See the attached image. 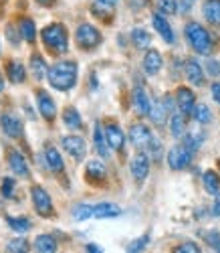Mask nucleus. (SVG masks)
I'll return each instance as SVG.
<instances>
[{
  "instance_id": "nucleus-1",
  "label": "nucleus",
  "mask_w": 220,
  "mask_h": 253,
  "mask_svg": "<svg viewBox=\"0 0 220 253\" xmlns=\"http://www.w3.org/2000/svg\"><path fill=\"white\" fill-rule=\"evenodd\" d=\"M51 85L59 91H69L77 83V63L75 61H59L49 69Z\"/></svg>"
},
{
  "instance_id": "nucleus-2",
  "label": "nucleus",
  "mask_w": 220,
  "mask_h": 253,
  "mask_svg": "<svg viewBox=\"0 0 220 253\" xmlns=\"http://www.w3.org/2000/svg\"><path fill=\"white\" fill-rule=\"evenodd\" d=\"M42 37V43L45 47L55 53V55H61V53H67L69 49V35H67V29H65L61 23H53L49 27L42 29L40 33Z\"/></svg>"
},
{
  "instance_id": "nucleus-3",
  "label": "nucleus",
  "mask_w": 220,
  "mask_h": 253,
  "mask_svg": "<svg viewBox=\"0 0 220 253\" xmlns=\"http://www.w3.org/2000/svg\"><path fill=\"white\" fill-rule=\"evenodd\" d=\"M184 31H186V39H188L190 47L198 55H210V51H212V39H210V33L200 23L192 20V23L186 25Z\"/></svg>"
},
{
  "instance_id": "nucleus-4",
  "label": "nucleus",
  "mask_w": 220,
  "mask_h": 253,
  "mask_svg": "<svg viewBox=\"0 0 220 253\" xmlns=\"http://www.w3.org/2000/svg\"><path fill=\"white\" fill-rule=\"evenodd\" d=\"M75 39H77V45L85 51H91L95 49L99 43H101V33L89 25V23H83L77 27V33H75Z\"/></svg>"
},
{
  "instance_id": "nucleus-5",
  "label": "nucleus",
  "mask_w": 220,
  "mask_h": 253,
  "mask_svg": "<svg viewBox=\"0 0 220 253\" xmlns=\"http://www.w3.org/2000/svg\"><path fill=\"white\" fill-rule=\"evenodd\" d=\"M192 150L188 148L186 144H178V146H174V148L168 152V164L172 170H184V168L190 166L192 162Z\"/></svg>"
},
{
  "instance_id": "nucleus-6",
  "label": "nucleus",
  "mask_w": 220,
  "mask_h": 253,
  "mask_svg": "<svg viewBox=\"0 0 220 253\" xmlns=\"http://www.w3.org/2000/svg\"><path fill=\"white\" fill-rule=\"evenodd\" d=\"M31 199H33V205L37 209V213L40 217H51L53 215V201H51V195L45 191L42 186L35 184L31 188Z\"/></svg>"
},
{
  "instance_id": "nucleus-7",
  "label": "nucleus",
  "mask_w": 220,
  "mask_h": 253,
  "mask_svg": "<svg viewBox=\"0 0 220 253\" xmlns=\"http://www.w3.org/2000/svg\"><path fill=\"white\" fill-rule=\"evenodd\" d=\"M129 142L134 148L138 150H146L153 144V136H151V130L144 124H134L129 128Z\"/></svg>"
},
{
  "instance_id": "nucleus-8",
  "label": "nucleus",
  "mask_w": 220,
  "mask_h": 253,
  "mask_svg": "<svg viewBox=\"0 0 220 253\" xmlns=\"http://www.w3.org/2000/svg\"><path fill=\"white\" fill-rule=\"evenodd\" d=\"M63 148L67 150V154H71L75 160L81 162L85 158V152H87V144L79 136H65L63 138Z\"/></svg>"
},
{
  "instance_id": "nucleus-9",
  "label": "nucleus",
  "mask_w": 220,
  "mask_h": 253,
  "mask_svg": "<svg viewBox=\"0 0 220 253\" xmlns=\"http://www.w3.org/2000/svg\"><path fill=\"white\" fill-rule=\"evenodd\" d=\"M131 174L138 182H144L149 174V156L144 152H138L134 158H131Z\"/></svg>"
},
{
  "instance_id": "nucleus-10",
  "label": "nucleus",
  "mask_w": 220,
  "mask_h": 253,
  "mask_svg": "<svg viewBox=\"0 0 220 253\" xmlns=\"http://www.w3.org/2000/svg\"><path fill=\"white\" fill-rule=\"evenodd\" d=\"M6 158H8V166H10V170H12L14 174H18V176H23V178H29V176H31V170H29V164H27L25 156H23V154H20L18 150L10 148V150H8V154H6Z\"/></svg>"
},
{
  "instance_id": "nucleus-11",
  "label": "nucleus",
  "mask_w": 220,
  "mask_h": 253,
  "mask_svg": "<svg viewBox=\"0 0 220 253\" xmlns=\"http://www.w3.org/2000/svg\"><path fill=\"white\" fill-rule=\"evenodd\" d=\"M37 103H38L40 116L45 118V120H49V122H53L55 116H57V105H55V101L51 99V95H49L47 91L38 89V91H37Z\"/></svg>"
},
{
  "instance_id": "nucleus-12",
  "label": "nucleus",
  "mask_w": 220,
  "mask_h": 253,
  "mask_svg": "<svg viewBox=\"0 0 220 253\" xmlns=\"http://www.w3.org/2000/svg\"><path fill=\"white\" fill-rule=\"evenodd\" d=\"M176 103H178L180 112L186 116V114H192L194 108H196V97H194V91L188 89V87H178L176 91Z\"/></svg>"
},
{
  "instance_id": "nucleus-13",
  "label": "nucleus",
  "mask_w": 220,
  "mask_h": 253,
  "mask_svg": "<svg viewBox=\"0 0 220 253\" xmlns=\"http://www.w3.org/2000/svg\"><path fill=\"white\" fill-rule=\"evenodd\" d=\"M105 138H107L109 148H113V150H121L123 148L125 136H123V130L119 128L117 124H107L105 126Z\"/></svg>"
},
{
  "instance_id": "nucleus-14",
  "label": "nucleus",
  "mask_w": 220,
  "mask_h": 253,
  "mask_svg": "<svg viewBox=\"0 0 220 253\" xmlns=\"http://www.w3.org/2000/svg\"><path fill=\"white\" fill-rule=\"evenodd\" d=\"M134 110L140 114V116H149V112H151V101H149V97H147V93H146V89L144 87H136L134 89Z\"/></svg>"
},
{
  "instance_id": "nucleus-15",
  "label": "nucleus",
  "mask_w": 220,
  "mask_h": 253,
  "mask_svg": "<svg viewBox=\"0 0 220 253\" xmlns=\"http://www.w3.org/2000/svg\"><path fill=\"white\" fill-rule=\"evenodd\" d=\"M2 130L10 138H20L23 136V122L12 114H4L2 116Z\"/></svg>"
},
{
  "instance_id": "nucleus-16",
  "label": "nucleus",
  "mask_w": 220,
  "mask_h": 253,
  "mask_svg": "<svg viewBox=\"0 0 220 253\" xmlns=\"http://www.w3.org/2000/svg\"><path fill=\"white\" fill-rule=\"evenodd\" d=\"M164 65V61H162V55L156 51V49H149L144 57V71L147 75H156Z\"/></svg>"
},
{
  "instance_id": "nucleus-17",
  "label": "nucleus",
  "mask_w": 220,
  "mask_h": 253,
  "mask_svg": "<svg viewBox=\"0 0 220 253\" xmlns=\"http://www.w3.org/2000/svg\"><path fill=\"white\" fill-rule=\"evenodd\" d=\"M151 23H153V29H156L158 33H160V37L166 41V43H174V31H172V27H170V23H168V20L160 14V12H156V14H153V18H151Z\"/></svg>"
},
{
  "instance_id": "nucleus-18",
  "label": "nucleus",
  "mask_w": 220,
  "mask_h": 253,
  "mask_svg": "<svg viewBox=\"0 0 220 253\" xmlns=\"http://www.w3.org/2000/svg\"><path fill=\"white\" fill-rule=\"evenodd\" d=\"M186 77H188V81L192 83V85H202V83H204L202 65L196 59H188L186 61Z\"/></svg>"
},
{
  "instance_id": "nucleus-19",
  "label": "nucleus",
  "mask_w": 220,
  "mask_h": 253,
  "mask_svg": "<svg viewBox=\"0 0 220 253\" xmlns=\"http://www.w3.org/2000/svg\"><path fill=\"white\" fill-rule=\"evenodd\" d=\"M121 215V209L113 203H99L97 207H93V217L97 219H113Z\"/></svg>"
},
{
  "instance_id": "nucleus-20",
  "label": "nucleus",
  "mask_w": 220,
  "mask_h": 253,
  "mask_svg": "<svg viewBox=\"0 0 220 253\" xmlns=\"http://www.w3.org/2000/svg\"><path fill=\"white\" fill-rule=\"evenodd\" d=\"M202 12L210 25L220 27V0H206L202 6Z\"/></svg>"
},
{
  "instance_id": "nucleus-21",
  "label": "nucleus",
  "mask_w": 220,
  "mask_h": 253,
  "mask_svg": "<svg viewBox=\"0 0 220 253\" xmlns=\"http://www.w3.org/2000/svg\"><path fill=\"white\" fill-rule=\"evenodd\" d=\"M45 160H47V166L51 172H63V158L61 154L57 152V148H53V146H45Z\"/></svg>"
},
{
  "instance_id": "nucleus-22",
  "label": "nucleus",
  "mask_w": 220,
  "mask_h": 253,
  "mask_svg": "<svg viewBox=\"0 0 220 253\" xmlns=\"http://www.w3.org/2000/svg\"><path fill=\"white\" fill-rule=\"evenodd\" d=\"M6 73H8V79H10L12 83H25V81H27L25 65H23V63H18V61H8Z\"/></svg>"
},
{
  "instance_id": "nucleus-23",
  "label": "nucleus",
  "mask_w": 220,
  "mask_h": 253,
  "mask_svg": "<svg viewBox=\"0 0 220 253\" xmlns=\"http://www.w3.org/2000/svg\"><path fill=\"white\" fill-rule=\"evenodd\" d=\"M168 105L166 101H156V103H151V112H149V118L151 122L156 124V126H164L166 124V118H168Z\"/></svg>"
},
{
  "instance_id": "nucleus-24",
  "label": "nucleus",
  "mask_w": 220,
  "mask_h": 253,
  "mask_svg": "<svg viewBox=\"0 0 220 253\" xmlns=\"http://www.w3.org/2000/svg\"><path fill=\"white\" fill-rule=\"evenodd\" d=\"M85 174L91 182H99L101 178H105V164L99 162V160H91L87 162V168H85Z\"/></svg>"
},
{
  "instance_id": "nucleus-25",
  "label": "nucleus",
  "mask_w": 220,
  "mask_h": 253,
  "mask_svg": "<svg viewBox=\"0 0 220 253\" xmlns=\"http://www.w3.org/2000/svg\"><path fill=\"white\" fill-rule=\"evenodd\" d=\"M35 251L37 253H57V241L51 235H38L35 239Z\"/></svg>"
},
{
  "instance_id": "nucleus-26",
  "label": "nucleus",
  "mask_w": 220,
  "mask_h": 253,
  "mask_svg": "<svg viewBox=\"0 0 220 253\" xmlns=\"http://www.w3.org/2000/svg\"><path fill=\"white\" fill-rule=\"evenodd\" d=\"M18 27H20V35H23V39L27 41V43H35V39H37V27L31 18H20L18 20Z\"/></svg>"
},
{
  "instance_id": "nucleus-27",
  "label": "nucleus",
  "mask_w": 220,
  "mask_h": 253,
  "mask_svg": "<svg viewBox=\"0 0 220 253\" xmlns=\"http://www.w3.org/2000/svg\"><path fill=\"white\" fill-rule=\"evenodd\" d=\"M202 182H204V188H206L208 195H214V197L220 195V178H218V174L214 170H206Z\"/></svg>"
},
{
  "instance_id": "nucleus-28",
  "label": "nucleus",
  "mask_w": 220,
  "mask_h": 253,
  "mask_svg": "<svg viewBox=\"0 0 220 253\" xmlns=\"http://www.w3.org/2000/svg\"><path fill=\"white\" fill-rule=\"evenodd\" d=\"M170 130H172V136H174V138H182V136L186 134V120H184V114H172Z\"/></svg>"
},
{
  "instance_id": "nucleus-29",
  "label": "nucleus",
  "mask_w": 220,
  "mask_h": 253,
  "mask_svg": "<svg viewBox=\"0 0 220 253\" xmlns=\"http://www.w3.org/2000/svg\"><path fill=\"white\" fill-rule=\"evenodd\" d=\"M63 122H65V126H67V128H71V130H79L81 126H83L81 116H79V112H77L75 108H67V110L63 112Z\"/></svg>"
},
{
  "instance_id": "nucleus-30",
  "label": "nucleus",
  "mask_w": 220,
  "mask_h": 253,
  "mask_svg": "<svg viewBox=\"0 0 220 253\" xmlns=\"http://www.w3.org/2000/svg\"><path fill=\"white\" fill-rule=\"evenodd\" d=\"M93 140H95V150H97V154L99 156H103V158H107L109 156V144H107V138L103 136V130L99 128H95V132H93Z\"/></svg>"
},
{
  "instance_id": "nucleus-31",
  "label": "nucleus",
  "mask_w": 220,
  "mask_h": 253,
  "mask_svg": "<svg viewBox=\"0 0 220 253\" xmlns=\"http://www.w3.org/2000/svg\"><path fill=\"white\" fill-rule=\"evenodd\" d=\"M31 69H33L35 79H42L45 75H49L45 61H42V57H40L38 53H33V57H31Z\"/></svg>"
},
{
  "instance_id": "nucleus-32",
  "label": "nucleus",
  "mask_w": 220,
  "mask_h": 253,
  "mask_svg": "<svg viewBox=\"0 0 220 253\" xmlns=\"http://www.w3.org/2000/svg\"><path fill=\"white\" fill-rule=\"evenodd\" d=\"M131 41H134L136 49H147L151 39H149V35L144 29H134V31H131Z\"/></svg>"
},
{
  "instance_id": "nucleus-33",
  "label": "nucleus",
  "mask_w": 220,
  "mask_h": 253,
  "mask_svg": "<svg viewBox=\"0 0 220 253\" xmlns=\"http://www.w3.org/2000/svg\"><path fill=\"white\" fill-rule=\"evenodd\" d=\"M6 223H8V227L12 231H16V233H27V231L31 229V221L27 217H18V219L16 217H8Z\"/></svg>"
},
{
  "instance_id": "nucleus-34",
  "label": "nucleus",
  "mask_w": 220,
  "mask_h": 253,
  "mask_svg": "<svg viewBox=\"0 0 220 253\" xmlns=\"http://www.w3.org/2000/svg\"><path fill=\"white\" fill-rule=\"evenodd\" d=\"M192 116H194V120L198 124H208L212 120V114L208 110V105H204V103H198L194 108V112H192Z\"/></svg>"
},
{
  "instance_id": "nucleus-35",
  "label": "nucleus",
  "mask_w": 220,
  "mask_h": 253,
  "mask_svg": "<svg viewBox=\"0 0 220 253\" xmlns=\"http://www.w3.org/2000/svg\"><path fill=\"white\" fill-rule=\"evenodd\" d=\"M29 241L27 239H12L6 245V253H29Z\"/></svg>"
},
{
  "instance_id": "nucleus-36",
  "label": "nucleus",
  "mask_w": 220,
  "mask_h": 253,
  "mask_svg": "<svg viewBox=\"0 0 220 253\" xmlns=\"http://www.w3.org/2000/svg\"><path fill=\"white\" fill-rule=\"evenodd\" d=\"M73 217H75V221H85V219L93 217V207L91 205H77L73 211Z\"/></svg>"
},
{
  "instance_id": "nucleus-37",
  "label": "nucleus",
  "mask_w": 220,
  "mask_h": 253,
  "mask_svg": "<svg viewBox=\"0 0 220 253\" xmlns=\"http://www.w3.org/2000/svg\"><path fill=\"white\" fill-rule=\"evenodd\" d=\"M147 243H149V235H142L140 239H136L134 243L127 247V253H142V251L146 249Z\"/></svg>"
},
{
  "instance_id": "nucleus-38",
  "label": "nucleus",
  "mask_w": 220,
  "mask_h": 253,
  "mask_svg": "<svg viewBox=\"0 0 220 253\" xmlns=\"http://www.w3.org/2000/svg\"><path fill=\"white\" fill-rule=\"evenodd\" d=\"M158 6L164 14H174L178 10V0H158Z\"/></svg>"
},
{
  "instance_id": "nucleus-39",
  "label": "nucleus",
  "mask_w": 220,
  "mask_h": 253,
  "mask_svg": "<svg viewBox=\"0 0 220 253\" xmlns=\"http://www.w3.org/2000/svg\"><path fill=\"white\" fill-rule=\"evenodd\" d=\"M172 253H200V247L192 241H186V243H180L178 247H174Z\"/></svg>"
},
{
  "instance_id": "nucleus-40",
  "label": "nucleus",
  "mask_w": 220,
  "mask_h": 253,
  "mask_svg": "<svg viewBox=\"0 0 220 253\" xmlns=\"http://www.w3.org/2000/svg\"><path fill=\"white\" fill-rule=\"evenodd\" d=\"M12 191H14V178H4L2 180V186H0V193H2V197L10 199L12 197Z\"/></svg>"
},
{
  "instance_id": "nucleus-41",
  "label": "nucleus",
  "mask_w": 220,
  "mask_h": 253,
  "mask_svg": "<svg viewBox=\"0 0 220 253\" xmlns=\"http://www.w3.org/2000/svg\"><path fill=\"white\" fill-rule=\"evenodd\" d=\"M20 37H23V35H20V33H16L12 25H8V27H6V39L10 41L12 45H18V43H20Z\"/></svg>"
},
{
  "instance_id": "nucleus-42",
  "label": "nucleus",
  "mask_w": 220,
  "mask_h": 253,
  "mask_svg": "<svg viewBox=\"0 0 220 253\" xmlns=\"http://www.w3.org/2000/svg\"><path fill=\"white\" fill-rule=\"evenodd\" d=\"M206 65H208V73L210 75H220V63L218 61H208Z\"/></svg>"
},
{
  "instance_id": "nucleus-43",
  "label": "nucleus",
  "mask_w": 220,
  "mask_h": 253,
  "mask_svg": "<svg viewBox=\"0 0 220 253\" xmlns=\"http://www.w3.org/2000/svg\"><path fill=\"white\" fill-rule=\"evenodd\" d=\"M212 97L220 103V81H216V83H212Z\"/></svg>"
},
{
  "instance_id": "nucleus-44",
  "label": "nucleus",
  "mask_w": 220,
  "mask_h": 253,
  "mask_svg": "<svg viewBox=\"0 0 220 253\" xmlns=\"http://www.w3.org/2000/svg\"><path fill=\"white\" fill-rule=\"evenodd\" d=\"M212 213L216 217H220V195H216V201H214V207H212Z\"/></svg>"
},
{
  "instance_id": "nucleus-45",
  "label": "nucleus",
  "mask_w": 220,
  "mask_h": 253,
  "mask_svg": "<svg viewBox=\"0 0 220 253\" xmlns=\"http://www.w3.org/2000/svg\"><path fill=\"white\" fill-rule=\"evenodd\" d=\"M87 253H101V249H99L97 245H93V243H89V245H87Z\"/></svg>"
},
{
  "instance_id": "nucleus-46",
  "label": "nucleus",
  "mask_w": 220,
  "mask_h": 253,
  "mask_svg": "<svg viewBox=\"0 0 220 253\" xmlns=\"http://www.w3.org/2000/svg\"><path fill=\"white\" fill-rule=\"evenodd\" d=\"M38 4H42V6H53L55 0H38Z\"/></svg>"
},
{
  "instance_id": "nucleus-47",
  "label": "nucleus",
  "mask_w": 220,
  "mask_h": 253,
  "mask_svg": "<svg viewBox=\"0 0 220 253\" xmlns=\"http://www.w3.org/2000/svg\"><path fill=\"white\" fill-rule=\"evenodd\" d=\"M99 2H103V4H109V6H113L117 0H99Z\"/></svg>"
},
{
  "instance_id": "nucleus-48",
  "label": "nucleus",
  "mask_w": 220,
  "mask_h": 253,
  "mask_svg": "<svg viewBox=\"0 0 220 253\" xmlns=\"http://www.w3.org/2000/svg\"><path fill=\"white\" fill-rule=\"evenodd\" d=\"M4 89V81H2V75H0V91Z\"/></svg>"
},
{
  "instance_id": "nucleus-49",
  "label": "nucleus",
  "mask_w": 220,
  "mask_h": 253,
  "mask_svg": "<svg viewBox=\"0 0 220 253\" xmlns=\"http://www.w3.org/2000/svg\"><path fill=\"white\" fill-rule=\"evenodd\" d=\"M190 2H192V0H190Z\"/></svg>"
}]
</instances>
